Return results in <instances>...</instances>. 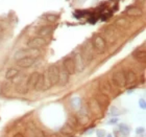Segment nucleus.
I'll list each match as a JSON object with an SVG mask.
<instances>
[{
  "instance_id": "nucleus-1",
  "label": "nucleus",
  "mask_w": 146,
  "mask_h": 137,
  "mask_svg": "<svg viewBox=\"0 0 146 137\" xmlns=\"http://www.w3.org/2000/svg\"><path fill=\"white\" fill-rule=\"evenodd\" d=\"M40 55L39 49L36 48H28V49H20L14 55V59L16 61H19L23 58H26V57H31V58H35V57H38Z\"/></svg>"
},
{
  "instance_id": "nucleus-2",
  "label": "nucleus",
  "mask_w": 146,
  "mask_h": 137,
  "mask_svg": "<svg viewBox=\"0 0 146 137\" xmlns=\"http://www.w3.org/2000/svg\"><path fill=\"white\" fill-rule=\"evenodd\" d=\"M92 46L98 53H104L107 49V42L101 36H95L92 40Z\"/></svg>"
},
{
  "instance_id": "nucleus-3",
  "label": "nucleus",
  "mask_w": 146,
  "mask_h": 137,
  "mask_svg": "<svg viewBox=\"0 0 146 137\" xmlns=\"http://www.w3.org/2000/svg\"><path fill=\"white\" fill-rule=\"evenodd\" d=\"M47 73H48L49 80H50V84L52 86H55L58 83V76H60V68L55 64L50 65L48 69H46Z\"/></svg>"
},
{
  "instance_id": "nucleus-4",
  "label": "nucleus",
  "mask_w": 146,
  "mask_h": 137,
  "mask_svg": "<svg viewBox=\"0 0 146 137\" xmlns=\"http://www.w3.org/2000/svg\"><path fill=\"white\" fill-rule=\"evenodd\" d=\"M93 46H92L91 43H86L85 45L82 46V52H80V55H82V60L85 62V64H88L93 60Z\"/></svg>"
},
{
  "instance_id": "nucleus-5",
  "label": "nucleus",
  "mask_w": 146,
  "mask_h": 137,
  "mask_svg": "<svg viewBox=\"0 0 146 137\" xmlns=\"http://www.w3.org/2000/svg\"><path fill=\"white\" fill-rule=\"evenodd\" d=\"M113 81H114V83H115L118 87H120V88H124L125 86H126L124 71L119 70V71L114 72V74H113Z\"/></svg>"
},
{
  "instance_id": "nucleus-6",
  "label": "nucleus",
  "mask_w": 146,
  "mask_h": 137,
  "mask_svg": "<svg viewBox=\"0 0 146 137\" xmlns=\"http://www.w3.org/2000/svg\"><path fill=\"white\" fill-rule=\"evenodd\" d=\"M47 44V41L45 39H43L42 37H36V38H33L27 42L28 48H40V47H43Z\"/></svg>"
},
{
  "instance_id": "nucleus-7",
  "label": "nucleus",
  "mask_w": 146,
  "mask_h": 137,
  "mask_svg": "<svg viewBox=\"0 0 146 137\" xmlns=\"http://www.w3.org/2000/svg\"><path fill=\"white\" fill-rule=\"evenodd\" d=\"M89 109H90V111H91L93 114H95V115H99L101 113V108H100V105H99V103L97 102V100L95 98H92L89 100Z\"/></svg>"
},
{
  "instance_id": "nucleus-8",
  "label": "nucleus",
  "mask_w": 146,
  "mask_h": 137,
  "mask_svg": "<svg viewBox=\"0 0 146 137\" xmlns=\"http://www.w3.org/2000/svg\"><path fill=\"white\" fill-rule=\"evenodd\" d=\"M73 61H74V65H75V70L76 72H82V70L85 69V62L82 60V55H80V52H77L75 53L74 58H73Z\"/></svg>"
},
{
  "instance_id": "nucleus-9",
  "label": "nucleus",
  "mask_w": 146,
  "mask_h": 137,
  "mask_svg": "<svg viewBox=\"0 0 146 137\" xmlns=\"http://www.w3.org/2000/svg\"><path fill=\"white\" fill-rule=\"evenodd\" d=\"M64 69L67 71V73L70 76V74H74L76 72L75 70V65H74V61H73L72 58H67L64 60Z\"/></svg>"
},
{
  "instance_id": "nucleus-10",
  "label": "nucleus",
  "mask_w": 146,
  "mask_h": 137,
  "mask_svg": "<svg viewBox=\"0 0 146 137\" xmlns=\"http://www.w3.org/2000/svg\"><path fill=\"white\" fill-rule=\"evenodd\" d=\"M35 62H36V59L35 58L26 57V58H23L21 60L17 61V65L21 68H28V67H31L35 64Z\"/></svg>"
},
{
  "instance_id": "nucleus-11",
  "label": "nucleus",
  "mask_w": 146,
  "mask_h": 137,
  "mask_svg": "<svg viewBox=\"0 0 146 137\" xmlns=\"http://www.w3.org/2000/svg\"><path fill=\"white\" fill-rule=\"evenodd\" d=\"M77 122H79V124H82V126H86L90 122V118H89V114L87 113V110H80L77 114Z\"/></svg>"
},
{
  "instance_id": "nucleus-12",
  "label": "nucleus",
  "mask_w": 146,
  "mask_h": 137,
  "mask_svg": "<svg viewBox=\"0 0 146 137\" xmlns=\"http://www.w3.org/2000/svg\"><path fill=\"white\" fill-rule=\"evenodd\" d=\"M39 76H40L39 72H33L31 76H29V78H28V80H27V83H26L27 89L35 88V86H36V81L39 79Z\"/></svg>"
},
{
  "instance_id": "nucleus-13",
  "label": "nucleus",
  "mask_w": 146,
  "mask_h": 137,
  "mask_svg": "<svg viewBox=\"0 0 146 137\" xmlns=\"http://www.w3.org/2000/svg\"><path fill=\"white\" fill-rule=\"evenodd\" d=\"M124 74H125L126 85L134 84V83L137 81V76H136V73H135L133 70H127V71H124Z\"/></svg>"
},
{
  "instance_id": "nucleus-14",
  "label": "nucleus",
  "mask_w": 146,
  "mask_h": 137,
  "mask_svg": "<svg viewBox=\"0 0 146 137\" xmlns=\"http://www.w3.org/2000/svg\"><path fill=\"white\" fill-rule=\"evenodd\" d=\"M142 9L137 7V6H129L126 9V15L131 16V17H140L142 16Z\"/></svg>"
},
{
  "instance_id": "nucleus-15",
  "label": "nucleus",
  "mask_w": 146,
  "mask_h": 137,
  "mask_svg": "<svg viewBox=\"0 0 146 137\" xmlns=\"http://www.w3.org/2000/svg\"><path fill=\"white\" fill-rule=\"evenodd\" d=\"M104 35H106V38H107V41L109 43H113L115 42L116 40V35H115V31L112 28V26H109L104 29Z\"/></svg>"
},
{
  "instance_id": "nucleus-16",
  "label": "nucleus",
  "mask_w": 146,
  "mask_h": 137,
  "mask_svg": "<svg viewBox=\"0 0 146 137\" xmlns=\"http://www.w3.org/2000/svg\"><path fill=\"white\" fill-rule=\"evenodd\" d=\"M69 81V74L65 69L60 70V76H58V85L60 86H65Z\"/></svg>"
},
{
  "instance_id": "nucleus-17",
  "label": "nucleus",
  "mask_w": 146,
  "mask_h": 137,
  "mask_svg": "<svg viewBox=\"0 0 146 137\" xmlns=\"http://www.w3.org/2000/svg\"><path fill=\"white\" fill-rule=\"evenodd\" d=\"M133 57H134L135 60H137L140 63H145L146 62V52L144 50H136L133 53Z\"/></svg>"
},
{
  "instance_id": "nucleus-18",
  "label": "nucleus",
  "mask_w": 146,
  "mask_h": 137,
  "mask_svg": "<svg viewBox=\"0 0 146 137\" xmlns=\"http://www.w3.org/2000/svg\"><path fill=\"white\" fill-rule=\"evenodd\" d=\"M115 24H116V26H118V27L122 28V29H126V28L129 27L131 23H129V21H128L127 19H125L122 17V18H119L116 20Z\"/></svg>"
},
{
  "instance_id": "nucleus-19",
  "label": "nucleus",
  "mask_w": 146,
  "mask_h": 137,
  "mask_svg": "<svg viewBox=\"0 0 146 137\" xmlns=\"http://www.w3.org/2000/svg\"><path fill=\"white\" fill-rule=\"evenodd\" d=\"M53 31V26L51 25H46V26H43V27L40 28V31H38L40 37H46L49 36Z\"/></svg>"
},
{
  "instance_id": "nucleus-20",
  "label": "nucleus",
  "mask_w": 146,
  "mask_h": 137,
  "mask_svg": "<svg viewBox=\"0 0 146 137\" xmlns=\"http://www.w3.org/2000/svg\"><path fill=\"white\" fill-rule=\"evenodd\" d=\"M100 91L102 92V94L104 95H109L112 91V89H111V86L109 85V83L107 81H101L100 82Z\"/></svg>"
},
{
  "instance_id": "nucleus-21",
  "label": "nucleus",
  "mask_w": 146,
  "mask_h": 137,
  "mask_svg": "<svg viewBox=\"0 0 146 137\" xmlns=\"http://www.w3.org/2000/svg\"><path fill=\"white\" fill-rule=\"evenodd\" d=\"M19 74V71L16 68H9V69L6 70L5 72V79L6 80H11V79H14L15 76H17Z\"/></svg>"
},
{
  "instance_id": "nucleus-22",
  "label": "nucleus",
  "mask_w": 146,
  "mask_h": 137,
  "mask_svg": "<svg viewBox=\"0 0 146 137\" xmlns=\"http://www.w3.org/2000/svg\"><path fill=\"white\" fill-rule=\"evenodd\" d=\"M43 76V84H44V90L46 89H49L51 88V84H50V80H49V76H48V73L47 71L45 70V72L42 74Z\"/></svg>"
},
{
  "instance_id": "nucleus-23",
  "label": "nucleus",
  "mask_w": 146,
  "mask_h": 137,
  "mask_svg": "<svg viewBox=\"0 0 146 137\" xmlns=\"http://www.w3.org/2000/svg\"><path fill=\"white\" fill-rule=\"evenodd\" d=\"M61 131H62V133H64L65 135H68V136H70V135L73 134V128H71L68 124H65V125L62 127Z\"/></svg>"
},
{
  "instance_id": "nucleus-24",
  "label": "nucleus",
  "mask_w": 146,
  "mask_h": 137,
  "mask_svg": "<svg viewBox=\"0 0 146 137\" xmlns=\"http://www.w3.org/2000/svg\"><path fill=\"white\" fill-rule=\"evenodd\" d=\"M71 104H72L73 109L78 110L82 107V100H80V98H73L72 101H71Z\"/></svg>"
},
{
  "instance_id": "nucleus-25",
  "label": "nucleus",
  "mask_w": 146,
  "mask_h": 137,
  "mask_svg": "<svg viewBox=\"0 0 146 137\" xmlns=\"http://www.w3.org/2000/svg\"><path fill=\"white\" fill-rule=\"evenodd\" d=\"M35 89L40 91V90H44V84H43V76L42 74H40L39 76V79L36 81V84L35 86Z\"/></svg>"
},
{
  "instance_id": "nucleus-26",
  "label": "nucleus",
  "mask_w": 146,
  "mask_h": 137,
  "mask_svg": "<svg viewBox=\"0 0 146 137\" xmlns=\"http://www.w3.org/2000/svg\"><path fill=\"white\" fill-rule=\"evenodd\" d=\"M96 100H97V102L99 103V105H108V104H109V98H108L107 95H104V94H100Z\"/></svg>"
},
{
  "instance_id": "nucleus-27",
  "label": "nucleus",
  "mask_w": 146,
  "mask_h": 137,
  "mask_svg": "<svg viewBox=\"0 0 146 137\" xmlns=\"http://www.w3.org/2000/svg\"><path fill=\"white\" fill-rule=\"evenodd\" d=\"M67 124L70 126L71 128H75L76 125H77V119H76L75 116H70V117L68 118Z\"/></svg>"
},
{
  "instance_id": "nucleus-28",
  "label": "nucleus",
  "mask_w": 146,
  "mask_h": 137,
  "mask_svg": "<svg viewBox=\"0 0 146 137\" xmlns=\"http://www.w3.org/2000/svg\"><path fill=\"white\" fill-rule=\"evenodd\" d=\"M119 129H120V132H121L123 135H127L128 133H129V128H128L126 125H120Z\"/></svg>"
},
{
  "instance_id": "nucleus-29",
  "label": "nucleus",
  "mask_w": 146,
  "mask_h": 137,
  "mask_svg": "<svg viewBox=\"0 0 146 137\" xmlns=\"http://www.w3.org/2000/svg\"><path fill=\"white\" fill-rule=\"evenodd\" d=\"M45 17H46V19H47V21H49V22H55L58 20V17L55 15H53V14H47Z\"/></svg>"
},
{
  "instance_id": "nucleus-30",
  "label": "nucleus",
  "mask_w": 146,
  "mask_h": 137,
  "mask_svg": "<svg viewBox=\"0 0 146 137\" xmlns=\"http://www.w3.org/2000/svg\"><path fill=\"white\" fill-rule=\"evenodd\" d=\"M111 114H112V115L118 116V115H120V111H119V109L117 107H111Z\"/></svg>"
},
{
  "instance_id": "nucleus-31",
  "label": "nucleus",
  "mask_w": 146,
  "mask_h": 137,
  "mask_svg": "<svg viewBox=\"0 0 146 137\" xmlns=\"http://www.w3.org/2000/svg\"><path fill=\"white\" fill-rule=\"evenodd\" d=\"M96 135H97V137H104L106 136V132H104V130L98 129L97 131H96Z\"/></svg>"
},
{
  "instance_id": "nucleus-32",
  "label": "nucleus",
  "mask_w": 146,
  "mask_h": 137,
  "mask_svg": "<svg viewBox=\"0 0 146 137\" xmlns=\"http://www.w3.org/2000/svg\"><path fill=\"white\" fill-rule=\"evenodd\" d=\"M139 106H140V108H142V109H145L146 108V102L144 98H140V101H139Z\"/></svg>"
},
{
  "instance_id": "nucleus-33",
  "label": "nucleus",
  "mask_w": 146,
  "mask_h": 137,
  "mask_svg": "<svg viewBox=\"0 0 146 137\" xmlns=\"http://www.w3.org/2000/svg\"><path fill=\"white\" fill-rule=\"evenodd\" d=\"M144 131H145L144 128H138L137 130H136V133H137V134H142V133H144Z\"/></svg>"
},
{
  "instance_id": "nucleus-34",
  "label": "nucleus",
  "mask_w": 146,
  "mask_h": 137,
  "mask_svg": "<svg viewBox=\"0 0 146 137\" xmlns=\"http://www.w3.org/2000/svg\"><path fill=\"white\" fill-rule=\"evenodd\" d=\"M117 122H118V119H117V118H112L109 122V125H114V124H117Z\"/></svg>"
},
{
  "instance_id": "nucleus-35",
  "label": "nucleus",
  "mask_w": 146,
  "mask_h": 137,
  "mask_svg": "<svg viewBox=\"0 0 146 137\" xmlns=\"http://www.w3.org/2000/svg\"><path fill=\"white\" fill-rule=\"evenodd\" d=\"M3 39V28L1 27V25H0V41Z\"/></svg>"
},
{
  "instance_id": "nucleus-36",
  "label": "nucleus",
  "mask_w": 146,
  "mask_h": 137,
  "mask_svg": "<svg viewBox=\"0 0 146 137\" xmlns=\"http://www.w3.org/2000/svg\"><path fill=\"white\" fill-rule=\"evenodd\" d=\"M93 133V129H89V131L86 132V134H92Z\"/></svg>"
},
{
  "instance_id": "nucleus-37",
  "label": "nucleus",
  "mask_w": 146,
  "mask_h": 137,
  "mask_svg": "<svg viewBox=\"0 0 146 137\" xmlns=\"http://www.w3.org/2000/svg\"><path fill=\"white\" fill-rule=\"evenodd\" d=\"M14 137H24V136H23L21 133H17V134L14 135Z\"/></svg>"
},
{
  "instance_id": "nucleus-38",
  "label": "nucleus",
  "mask_w": 146,
  "mask_h": 137,
  "mask_svg": "<svg viewBox=\"0 0 146 137\" xmlns=\"http://www.w3.org/2000/svg\"><path fill=\"white\" fill-rule=\"evenodd\" d=\"M107 137H113V135L112 134H109V135H107Z\"/></svg>"
}]
</instances>
